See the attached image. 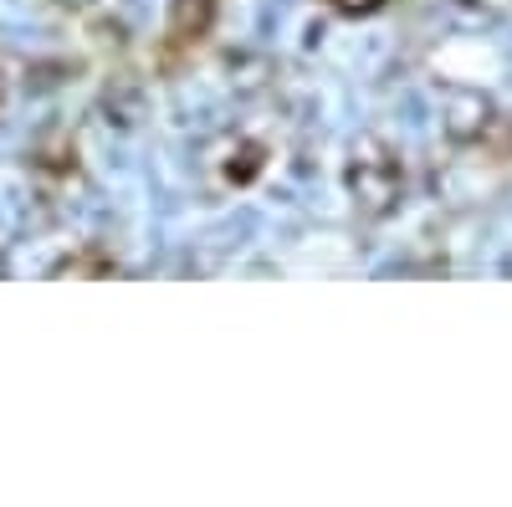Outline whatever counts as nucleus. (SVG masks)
I'll use <instances>...</instances> for the list:
<instances>
[{"label":"nucleus","instance_id":"1","mask_svg":"<svg viewBox=\"0 0 512 507\" xmlns=\"http://www.w3.org/2000/svg\"><path fill=\"white\" fill-rule=\"evenodd\" d=\"M200 6H205V0H180V11H175V21H169V31H175V36H195L210 21Z\"/></svg>","mask_w":512,"mask_h":507}]
</instances>
